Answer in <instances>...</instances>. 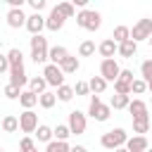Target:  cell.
Returning <instances> with one entry per match:
<instances>
[{"instance_id": "obj_39", "label": "cell", "mask_w": 152, "mask_h": 152, "mask_svg": "<svg viewBox=\"0 0 152 152\" xmlns=\"http://www.w3.org/2000/svg\"><path fill=\"white\" fill-rule=\"evenodd\" d=\"M116 81H124V83H128V86H131L135 78H133V71H131V69H121V74H119V78H116Z\"/></svg>"}, {"instance_id": "obj_17", "label": "cell", "mask_w": 152, "mask_h": 152, "mask_svg": "<svg viewBox=\"0 0 152 152\" xmlns=\"http://www.w3.org/2000/svg\"><path fill=\"white\" fill-rule=\"evenodd\" d=\"M128 112L133 114V119H145V116H147V104H145L142 100H131Z\"/></svg>"}, {"instance_id": "obj_27", "label": "cell", "mask_w": 152, "mask_h": 152, "mask_svg": "<svg viewBox=\"0 0 152 152\" xmlns=\"http://www.w3.org/2000/svg\"><path fill=\"white\" fill-rule=\"evenodd\" d=\"M55 95H57V100H59V102H71V97H74L76 93H74V88H71V86H66V83H64V86H59V88H57V93H55Z\"/></svg>"}, {"instance_id": "obj_29", "label": "cell", "mask_w": 152, "mask_h": 152, "mask_svg": "<svg viewBox=\"0 0 152 152\" xmlns=\"http://www.w3.org/2000/svg\"><path fill=\"white\" fill-rule=\"evenodd\" d=\"M55 7H57V12H59L62 17H66V19H71V17L76 14V7H74V2H57Z\"/></svg>"}, {"instance_id": "obj_43", "label": "cell", "mask_w": 152, "mask_h": 152, "mask_svg": "<svg viewBox=\"0 0 152 152\" xmlns=\"http://www.w3.org/2000/svg\"><path fill=\"white\" fill-rule=\"evenodd\" d=\"M10 71V62H7V55H0V74Z\"/></svg>"}, {"instance_id": "obj_6", "label": "cell", "mask_w": 152, "mask_h": 152, "mask_svg": "<svg viewBox=\"0 0 152 152\" xmlns=\"http://www.w3.org/2000/svg\"><path fill=\"white\" fill-rule=\"evenodd\" d=\"M43 78L48 81V86H55V88L64 86V71L57 64H45L43 66Z\"/></svg>"}, {"instance_id": "obj_42", "label": "cell", "mask_w": 152, "mask_h": 152, "mask_svg": "<svg viewBox=\"0 0 152 152\" xmlns=\"http://www.w3.org/2000/svg\"><path fill=\"white\" fill-rule=\"evenodd\" d=\"M28 5H31V7H33L38 14H40V10L45 7V0H28Z\"/></svg>"}, {"instance_id": "obj_30", "label": "cell", "mask_w": 152, "mask_h": 152, "mask_svg": "<svg viewBox=\"0 0 152 152\" xmlns=\"http://www.w3.org/2000/svg\"><path fill=\"white\" fill-rule=\"evenodd\" d=\"M17 128H19V119L12 116V114H7V116L2 119V131H5V133H14Z\"/></svg>"}, {"instance_id": "obj_20", "label": "cell", "mask_w": 152, "mask_h": 152, "mask_svg": "<svg viewBox=\"0 0 152 152\" xmlns=\"http://www.w3.org/2000/svg\"><path fill=\"white\" fill-rule=\"evenodd\" d=\"M7 62H10V69H17V66H24V55L19 48H12L7 52Z\"/></svg>"}, {"instance_id": "obj_50", "label": "cell", "mask_w": 152, "mask_h": 152, "mask_svg": "<svg viewBox=\"0 0 152 152\" xmlns=\"http://www.w3.org/2000/svg\"><path fill=\"white\" fill-rule=\"evenodd\" d=\"M0 152H2V147H0Z\"/></svg>"}, {"instance_id": "obj_12", "label": "cell", "mask_w": 152, "mask_h": 152, "mask_svg": "<svg viewBox=\"0 0 152 152\" xmlns=\"http://www.w3.org/2000/svg\"><path fill=\"white\" fill-rule=\"evenodd\" d=\"M26 14H24V10H10L7 12V26L10 28H21V26H26Z\"/></svg>"}, {"instance_id": "obj_13", "label": "cell", "mask_w": 152, "mask_h": 152, "mask_svg": "<svg viewBox=\"0 0 152 152\" xmlns=\"http://www.w3.org/2000/svg\"><path fill=\"white\" fill-rule=\"evenodd\" d=\"M126 150H128V152H147V150H150V142H147L145 135H133V138H128Z\"/></svg>"}, {"instance_id": "obj_10", "label": "cell", "mask_w": 152, "mask_h": 152, "mask_svg": "<svg viewBox=\"0 0 152 152\" xmlns=\"http://www.w3.org/2000/svg\"><path fill=\"white\" fill-rule=\"evenodd\" d=\"M64 21H66V17H62V14L57 12V7H52L50 14L45 17V28H48V31H59V28L64 26Z\"/></svg>"}, {"instance_id": "obj_48", "label": "cell", "mask_w": 152, "mask_h": 152, "mask_svg": "<svg viewBox=\"0 0 152 152\" xmlns=\"http://www.w3.org/2000/svg\"><path fill=\"white\" fill-rule=\"evenodd\" d=\"M31 152H38V150H31Z\"/></svg>"}, {"instance_id": "obj_24", "label": "cell", "mask_w": 152, "mask_h": 152, "mask_svg": "<svg viewBox=\"0 0 152 152\" xmlns=\"http://www.w3.org/2000/svg\"><path fill=\"white\" fill-rule=\"evenodd\" d=\"M55 102H57V95H55V93H50V90H45L43 95H38V104H40L43 109H52V107H55Z\"/></svg>"}, {"instance_id": "obj_11", "label": "cell", "mask_w": 152, "mask_h": 152, "mask_svg": "<svg viewBox=\"0 0 152 152\" xmlns=\"http://www.w3.org/2000/svg\"><path fill=\"white\" fill-rule=\"evenodd\" d=\"M45 28V17H40L38 12H33L28 19H26V31L31 36H40V31Z\"/></svg>"}, {"instance_id": "obj_31", "label": "cell", "mask_w": 152, "mask_h": 152, "mask_svg": "<svg viewBox=\"0 0 152 152\" xmlns=\"http://www.w3.org/2000/svg\"><path fill=\"white\" fill-rule=\"evenodd\" d=\"M147 131H150V116H145V119H133V133L142 135V133H147Z\"/></svg>"}, {"instance_id": "obj_37", "label": "cell", "mask_w": 152, "mask_h": 152, "mask_svg": "<svg viewBox=\"0 0 152 152\" xmlns=\"http://www.w3.org/2000/svg\"><path fill=\"white\" fill-rule=\"evenodd\" d=\"M2 93H5V97H7V100H19V97H21V90H19V88H14V86H10V83L5 86V90H2Z\"/></svg>"}, {"instance_id": "obj_25", "label": "cell", "mask_w": 152, "mask_h": 152, "mask_svg": "<svg viewBox=\"0 0 152 152\" xmlns=\"http://www.w3.org/2000/svg\"><path fill=\"white\" fill-rule=\"evenodd\" d=\"M36 138H38L40 142H52V138H55V133H52V128H50V126H45V124H40V126L36 128Z\"/></svg>"}, {"instance_id": "obj_40", "label": "cell", "mask_w": 152, "mask_h": 152, "mask_svg": "<svg viewBox=\"0 0 152 152\" xmlns=\"http://www.w3.org/2000/svg\"><path fill=\"white\" fill-rule=\"evenodd\" d=\"M19 150H21V152H31V150H36V145H33V140L26 135V138H21V142H19Z\"/></svg>"}, {"instance_id": "obj_36", "label": "cell", "mask_w": 152, "mask_h": 152, "mask_svg": "<svg viewBox=\"0 0 152 152\" xmlns=\"http://www.w3.org/2000/svg\"><path fill=\"white\" fill-rule=\"evenodd\" d=\"M147 90V83L142 81V78H135L133 83H131V93H135V95H142Z\"/></svg>"}, {"instance_id": "obj_19", "label": "cell", "mask_w": 152, "mask_h": 152, "mask_svg": "<svg viewBox=\"0 0 152 152\" xmlns=\"http://www.w3.org/2000/svg\"><path fill=\"white\" fill-rule=\"evenodd\" d=\"M112 40H114L116 45H121V43L131 40V28H128V26H116V28H114V33H112Z\"/></svg>"}, {"instance_id": "obj_7", "label": "cell", "mask_w": 152, "mask_h": 152, "mask_svg": "<svg viewBox=\"0 0 152 152\" xmlns=\"http://www.w3.org/2000/svg\"><path fill=\"white\" fill-rule=\"evenodd\" d=\"M69 131H71V135H83L86 133V126H88V121H86V114L83 112H78V109H74V112H69Z\"/></svg>"}, {"instance_id": "obj_9", "label": "cell", "mask_w": 152, "mask_h": 152, "mask_svg": "<svg viewBox=\"0 0 152 152\" xmlns=\"http://www.w3.org/2000/svg\"><path fill=\"white\" fill-rule=\"evenodd\" d=\"M119 74H121V66L116 64V59H102V64H100V76H102L107 83H109V81H116Z\"/></svg>"}, {"instance_id": "obj_47", "label": "cell", "mask_w": 152, "mask_h": 152, "mask_svg": "<svg viewBox=\"0 0 152 152\" xmlns=\"http://www.w3.org/2000/svg\"><path fill=\"white\" fill-rule=\"evenodd\" d=\"M147 43H150V48H152V36H150V40H147Z\"/></svg>"}, {"instance_id": "obj_3", "label": "cell", "mask_w": 152, "mask_h": 152, "mask_svg": "<svg viewBox=\"0 0 152 152\" xmlns=\"http://www.w3.org/2000/svg\"><path fill=\"white\" fill-rule=\"evenodd\" d=\"M48 52H50L48 38H43V36H31V59H33L36 64H45V62H48Z\"/></svg>"}, {"instance_id": "obj_38", "label": "cell", "mask_w": 152, "mask_h": 152, "mask_svg": "<svg viewBox=\"0 0 152 152\" xmlns=\"http://www.w3.org/2000/svg\"><path fill=\"white\" fill-rule=\"evenodd\" d=\"M114 93L116 95H128L131 93V86L124 83V81H114Z\"/></svg>"}, {"instance_id": "obj_18", "label": "cell", "mask_w": 152, "mask_h": 152, "mask_svg": "<svg viewBox=\"0 0 152 152\" xmlns=\"http://www.w3.org/2000/svg\"><path fill=\"white\" fill-rule=\"evenodd\" d=\"M19 104H21L24 109H33V107L38 104V95H36V93H31V90H21Z\"/></svg>"}, {"instance_id": "obj_44", "label": "cell", "mask_w": 152, "mask_h": 152, "mask_svg": "<svg viewBox=\"0 0 152 152\" xmlns=\"http://www.w3.org/2000/svg\"><path fill=\"white\" fill-rule=\"evenodd\" d=\"M71 152H88L83 145H76V147H71Z\"/></svg>"}, {"instance_id": "obj_26", "label": "cell", "mask_w": 152, "mask_h": 152, "mask_svg": "<svg viewBox=\"0 0 152 152\" xmlns=\"http://www.w3.org/2000/svg\"><path fill=\"white\" fill-rule=\"evenodd\" d=\"M28 86H31V93L43 95V93H45V88H48V81H45L43 76H36V78H31V81H28Z\"/></svg>"}, {"instance_id": "obj_28", "label": "cell", "mask_w": 152, "mask_h": 152, "mask_svg": "<svg viewBox=\"0 0 152 152\" xmlns=\"http://www.w3.org/2000/svg\"><path fill=\"white\" fill-rule=\"evenodd\" d=\"M128 104H131V97L128 95H112L109 107H114V109H128Z\"/></svg>"}, {"instance_id": "obj_45", "label": "cell", "mask_w": 152, "mask_h": 152, "mask_svg": "<svg viewBox=\"0 0 152 152\" xmlns=\"http://www.w3.org/2000/svg\"><path fill=\"white\" fill-rule=\"evenodd\" d=\"M114 152H128V150H126V147H119V150H114Z\"/></svg>"}, {"instance_id": "obj_23", "label": "cell", "mask_w": 152, "mask_h": 152, "mask_svg": "<svg viewBox=\"0 0 152 152\" xmlns=\"http://www.w3.org/2000/svg\"><path fill=\"white\" fill-rule=\"evenodd\" d=\"M135 52H138V43H133V40H126V43L119 45V55L126 57V59H131Z\"/></svg>"}, {"instance_id": "obj_34", "label": "cell", "mask_w": 152, "mask_h": 152, "mask_svg": "<svg viewBox=\"0 0 152 152\" xmlns=\"http://www.w3.org/2000/svg\"><path fill=\"white\" fill-rule=\"evenodd\" d=\"M140 74H142V81L145 83H152V59H145L140 64Z\"/></svg>"}, {"instance_id": "obj_14", "label": "cell", "mask_w": 152, "mask_h": 152, "mask_svg": "<svg viewBox=\"0 0 152 152\" xmlns=\"http://www.w3.org/2000/svg\"><path fill=\"white\" fill-rule=\"evenodd\" d=\"M97 52H100L104 59H114V52H119V45H116L112 38H104V40L97 45Z\"/></svg>"}, {"instance_id": "obj_8", "label": "cell", "mask_w": 152, "mask_h": 152, "mask_svg": "<svg viewBox=\"0 0 152 152\" xmlns=\"http://www.w3.org/2000/svg\"><path fill=\"white\" fill-rule=\"evenodd\" d=\"M38 126H40L38 124V114L33 109H24V114H19V128L24 133H36Z\"/></svg>"}, {"instance_id": "obj_32", "label": "cell", "mask_w": 152, "mask_h": 152, "mask_svg": "<svg viewBox=\"0 0 152 152\" xmlns=\"http://www.w3.org/2000/svg\"><path fill=\"white\" fill-rule=\"evenodd\" d=\"M45 152H71V147H69V142L52 140V142H48V150H45Z\"/></svg>"}, {"instance_id": "obj_35", "label": "cell", "mask_w": 152, "mask_h": 152, "mask_svg": "<svg viewBox=\"0 0 152 152\" xmlns=\"http://www.w3.org/2000/svg\"><path fill=\"white\" fill-rule=\"evenodd\" d=\"M93 52H95V43H93V40H83V43L78 45V55H81V57H90Z\"/></svg>"}, {"instance_id": "obj_49", "label": "cell", "mask_w": 152, "mask_h": 152, "mask_svg": "<svg viewBox=\"0 0 152 152\" xmlns=\"http://www.w3.org/2000/svg\"><path fill=\"white\" fill-rule=\"evenodd\" d=\"M147 152H152V147H150V150H147Z\"/></svg>"}, {"instance_id": "obj_2", "label": "cell", "mask_w": 152, "mask_h": 152, "mask_svg": "<svg viewBox=\"0 0 152 152\" xmlns=\"http://www.w3.org/2000/svg\"><path fill=\"white\" fill-rule=\"evenodd\" d=\"M76 24H78L81 28H86V31H97V28L102 26V17H100V12H95V10H81V12L76 14Z\"/></svg>"}, {"instance_id": "obj_41", "label": "cell", "mask_w": 152, "mask_h": 152, "mask_svg": "<svg viewBox=\"0 0 152 152\" xmlns=\"http://www.w3.org/2000/svg\"><path fill=\"white\" fill-rule=\"evenodd\" d=\"M88 90H90V88H88L86 81H78V83L74 86V93H76V95H88Z\"/></svg>"}, {"instance_id": "obj_15", "label": "cell", "mask_w": 152, "mask_h": 152, "mask_svg": "<svg viewBox=\"0 0 152 152\" xmlns=\"http://www.w3.org/2000/svg\"><path fill=\"white\" fill-rule=\"evenodd\" d=\"M26 71H24V66H17V69H10V86H14V88H19L21 90V86H26Z\"/></svg>"}, {"instance_id": "obj_33", "label": "cell", "mask_w": 152, "mask_h": 152, "mask_svg": "<svg viewBox=\"0 0 152 152\" xmlns=\"http://www.w3.org/2000/svg\"><path fill=\"white\" fill-rule=\"evenodd\" d=\"M52 133H55V140H62V142H66V138L71 135L69 126H64V124H59L57 128H52Z\"/></svg>"}, {"instance_id": "obj_16", "label": "cell", "mask_w": 152, "mask_h": 152, "mask_svg": "<svg viewBox=\"0 0 152 152\" xmlns=\"http://www.w3.org/2000/svg\"><path fill=\"white\" fill-rule=\"evenodd\" d=\"M64 57H69V52H66V48H64V45H55V48H50V52H48L50 64H57V66L64 62Z\"/></svg>"}, {"instance_id": "obj_22", "label": "cell", "mask_w": 152, "mask_h": 152, "mask_svg": "<svg viewBox=\"0 0 152 152\" xmlns=\"http://www.w3.org/2000/svg\"><path fill=\"white\" fill-rule=\"evenodd\" d=\"M78 66H81V62H78L76 57H71V55H69V57H64V62L59 64V69H62L64 74H76V71H78Z\"/></svg>"}, {"instance_id": "obj_21", "label": "cell", "mask_w": 152, "mask_h": 152, "mask_svg": "<svg viewBox=\"0 0 152 152\" xmlns=\"http://www.w3.org/2000/svg\"><path fill=\"white\" fill-rule=\"evenodd\" d=\"M88 88L93 90V95H102V93L107 90V81H104L102 76H93V78L88 81Z\"/></svg>"}, {"instance_id": "obj_46", "label": "cell", "mask_w": 152, "mask_h": 152, "mask_svg": "<svg viewBox=\"0 0 152 152\" xmlns=\"http://www.w3.org/2000/svg\"><path fill=\"white\" fill-rule=\"evenodd\" d=\"M147 90H150V93H152V83H147Z\"/></svg>"}, {"instance_id": "obj_5", "label": "cell", "mask_w": 152, "mask_h": 152, "mask_svg": "<svg viewBox=\"0 0 152 152\" xmlns=\"http://www.w3.org/2000/svg\"><path fill=\"white\" fill-rule=\"evenodd\" d=\"M152 36V19H140L133 28H131V40L133 43H140V40H150Z\"/></svg>"}, {"instance_id": "obj_4", "label": "cell", "mask_w": 152, "mask_h": 152, "mask_svg": "<svg viewBox=\"0 0 152 152\" xmlns=\"http://www.w3.org/2000/svg\"><path fill=\"white\" fill-rule=\"evenodd\" d=\"M109 112H112V107H109V104H102L100 95H93V97H90L88 114H90L95 121H107V119H109Z\"/></svg>"}, {"instance_id": "obj_1", "label": "cell", "mask_w": 152, "mask_h": 152, "mask_svg": "<svg viewBox=\"0 0 152 152\" xmlns=\"http://www.w3.org/2000/svg\"><path fill=\"white\" fill-rule=\"evenodd\" d=\"M126 142H128V133L124 128H112V131L102 133V138H100V145L104 150H112V152L119 147H126Z\"/></svg>"}]
</instances>
